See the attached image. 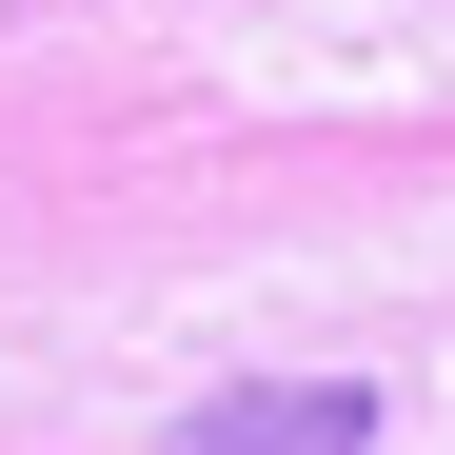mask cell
I'll use <instances>...</instances> for the list:
<instances>
[{
    "instance_id": "cell-1",
    "label": "cell",
    "mask_w": 455,
    "mask_h": 455,
    "mask_svg": "<svg viewBox=\"0 0 455 455\" xmlns=\"http://www.w3.org/2000/svg\"><path fill=\"white\" fill-rule=\"evenodd\" d=\"M159 455H376V396L356 376H258V396H198Z\"/></svg>"
}]
</instances>
